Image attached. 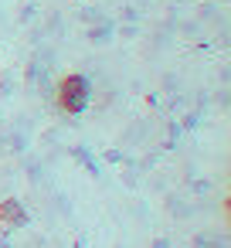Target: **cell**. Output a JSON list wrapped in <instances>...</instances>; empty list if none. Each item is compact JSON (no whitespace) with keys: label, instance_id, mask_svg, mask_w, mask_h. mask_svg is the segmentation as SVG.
<instances>
[{"label":"cell","instance_id":"obj_2","mask_svg":"<svg viewBox=\"0 0 231 248\" xmlns=\"http://www.w3.org/2000/svg\"><path fill=\"white\" fill-rule=\"evenodd\" d=\"M0 224L4 228H24L28 224V207L17 197H4L0 201Z\"/></svg>","mask_w":231,"mask_h":248},{"label":"cell","instance_id":"obj_1","mask_svg":"<svg viewBox=\"0 0 231 248\" xmlns=\"http://www.w3.org/2000/svg\"><path fill=\"white\" fill-rule=\"evenodd\" d=\"M89 99H92V85H89V78L78 75V72L65 75V78L58 82V89H55V102H58V109L68 112V116L85 112V109H89Z\"/></svg>","mask_w":231,"mask_h":248}]
</instances>
